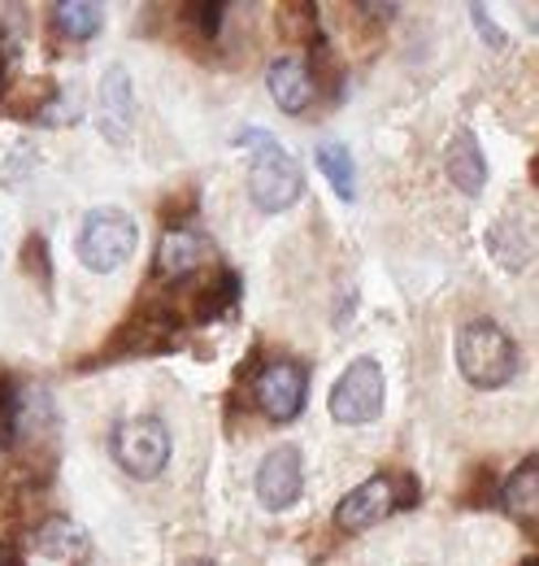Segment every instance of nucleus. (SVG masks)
<instances>
[{"mask_svg": "<svg viewBox=\"0 0 539 566\" xmlns=\"http://www.w3.org/2000/svg\"><path fill=\"white\" fill-rule=\"evenodd\" d=\"M361 13H370V18H392L397 13V4H357Z\"/></svg>", "mask_w": 539, "mask_h": 566, "instance_id": "23", "label": "nucleus"}, {"mask_svg": "<svg viewBox=\"0 0 539 566\" xmlns=\"http://www.w3.org/2000/svg\"><path fill=\"white\" fill-rule=\"evenodd\" d=\"M53 18H57V31L66 40H92L101 31V22H105V9L87 4V0H66V4L53 9Z\"/></svg>", "mask_w": 539, "mask_h": 566, "instance_id": "18", "label": "nucleus"}, {"mask_svg": "<svg viewBox=\"0 0 539 566\" xmlns=\"http://www.w3.org/2000/svg\"><path fill=\"white\" fill-rule=\"evenodd\" d=\"M235 301H240V280H235V271H231V266H213L209 280L192 292V318L213 323V318L231 314Z\"/></svg>", "mask_w": 539, "mask_h": 566, "instance_id": "15", "label": "nucleus"}, {"mask_svg": "<svg viewBox=\"0 0 539 566\" xmlns=\"http://www.w3.org/2000/svg\"><path fill=\"white\" fill-rule=\"evenodd\" d=\"M175 332H179L175 310H166V305H139V314L118 332L114 354H161V349L175 345Z\"/></svg>", "mask_w": 539, "mask_h": 566, "instance_id": "11", "label": "nucleus"}, {"mask_svg": "<svg viewBox=\"0 0 539 566\" xmlns=\"http://www.w3.org/2000/svg\"><path fill=\"white\" fill-rule=\"evenodd\" d=\"M388 379L374 357H357L331 388V419L344 427H366L383 415Z\"/></svg>", "mask_w": 539, "mask_h": 566, "instance_id": "5", "label": "nucleus"}, {"mask_svg": "<svg viewBox=\"0 0 539 566\" xmlns=\"http://www.w3.org/2000/svg\"><path fill=\"white\" fill-rule=\"evenodd\" d=\"M253 397H257V406H262L266 419L292 423V419L305 410L309 375H305V366H296V361H270L266 370L257 375V384H253Z\"/></svg>", "mask_w": 539, "mask_h": 566, "instance_id": "7", "label": "nucleus"}, {"mask_svg": "<svg viewBox=\"0 0 539 566\" xmlns=\"http://www.w3.org/2000/svg\"><path fill=\"white\" fill-rule=\"evenodd\" d=\"M531 31H539V22H531Z\"/></svg>", "mask_w": 539, "mask_h": 566, "instance_id": "27", "label": "nucleus"}, {"mask_svg": "<svg viewBox=\"0 0 539 566\" xmlns=\"http://www.w3.org/2000/svg\"><path fill=\"white\" fill-rule=\"evenodd\" d=\"M444 170H448V179H453L466 197H478V192H483V184H487V161H483V148H478L471 127L453 132V140L444 148Z\"/></svg>", "mask_w": 539, "mask_h": 566, "instance_id": "13", "label": "nucleus"}, {"mask_svg": "<svg viewBox=\"0 0 539 566\" xmlns=\"http://www.w3.org/2000/svg\"><path fill=\"white\" fill-rule=\"evenodd\" d=\"M96 118H101V132L109 144H127L135 127V92H131V74L123 66H109L101 78V92H96Z\"/></svg>", "mask_w": 539, "mask_h": 566, "instance_id": "10", "label": "nucleus"}, {"mask_svg": "<svg viewBox=\"0 0 539 566\" xmlns=\"http://www.w3.org/2000/svg\"><path fill=\"white\" fill-rule=\"evenodd\" d=\"M188 13L197 18V27H201L204 35L213 40V35H218V27H222V13H226V4H192Z\"/></svg>", "mask_w": 539, "mask_h": 566, "instance_id": "20", "label": "nucleus"}, {"mask_svg": "<svg viewBox=\"0 0 539 566\" xmlns=\"http://www.w3.org/2000/svg\"><path fill=\"white\" fill-rule=\"evenodd\" d=\"M209 258H213V240L204 231H197V227H170L161 235V244H157V275L179 283L188 280V275H197V271H204Z\"/></svg>", "mask_w": 539, "mask_h": 566, "instance_id": "9", "label": "nucleus"}, {"mask_svg": "<svg viewBox=\"0 0 539 566\" xmlns=\"http://www.w3.org/2000/svg\"><path fill=\"white\" fill-rule=\"evenodd\" d=\"M179 566H218L213 558H188V563H179Z\"/></svg>", "mask_w": 539, "mask_h": 566, "instance_id": "24", "label": "nucleus"}, {"mask_svg": "<svg viewBox=\"0 0 539 566\" xmlns=\"http://www.w3.org/2000/svg\"><path fill=\"white\" fill-rule=\"evenodd\" d=\"M457 370L483 392L505 388L518 375V349H514L509 332L492 318H471L457 332Z\"/></svg>", "mask_w": 539, "mask_h": 566, "instance_id": "2", "label": "nucleus"}, {"mask_svg": "<svg viewBox=\"0 0 539 566\" xmlns=\"http://www.w3.org/2000/svg\"><path fill=\"white\" fill-rule=\"evenodd\" d=\"M266 87L283 114H300L314 101V78H309V66L300 57H278L266 71Z\"/></svg>", "mask_w": 539, "mask_h": 566, "instance_id": "12", "label": "nucleus"}, {"mask_svg": "<svg viewBox=\"0 0 539 566\" xmlns=\"http://www.w3.org/2000/svg\"><path fill=\"white\" fill-rule=\"evenodd\" d=\"M500 505L518 523H539V458H527L500 489Z\"/></svg>", "mask_w": 539, "mask_h": 566, "instance_id": "16", "label": "nucleus"}, {"mask_svg": "<svg viewBox=\"0 0 539 566\" xmlns=\"http://www.w3.org/2000/svg\"><path fill=\"white\" fill-rule=\"evenodd\" d=\"M114 458L135 480H157L170 467V431L152 415L127 419L114 431Z\"/></svg>", "mask_w": 539, "mask_h": 566, "instance_id": "6", "label": "nucleus"}, {"mask_svg": "<svg viewBox=\"0 0 539 566\" xmlns=\"http://www.w3.org/2000/svg\"><path fill=\"white\" fill-rule=\"evenodd\" d=\"M22 262H27V271H35V275H40V283H49V258H44V240H40V235H31V240H27Z\"/></svg>", "mask_w": 539, "mask_h": 566, "instance_id": "21", "label": "nucleus"}, {"mask_svg": "<svg viewBox=\"0 0 539 566\" xmlns=\"http://www.w3.org/2000/svg\"><path fill=\"white\" fill-rule=\"evenodd\" d=\"M35 549L44 554V558H57V563H87V554H92V536L78 527V523H70V518H44L40 527H35Z\"/></svg>", "mask_w": 539, "mask_h": 566, "instance_id": "14", "label": "nucleus"}, {"mask_svg": "<svg viewBox=\"0 0 539 566\" xmlns=\"http://www.w3.org/2000/svg\"><path fill=\"white\" fill-rule=\"evenodd\" d=\"M305 493V462H300V449L296 444H278L270 449L257 467V501L266 510H287L296 505Z\"/></svg>", "mask_w": 539, "mask_h": 566, "instance_id": "8", "label": "nucleus"}, {"mask_svg": "<svg viewBox=\"0 0 539 566\" xmlns=\"http://www.w3.org/2000/svg\"><path fill=\"white\" fill-rule=\"evenodd\" d=\"M531 184H536V188H539V157H536V161H531Z\"/></svg>", "mask_w": 539, "mask_h": 566, "instance_id": "25", "label": "nucleus"}, {"mask_svg": "<svg viewBox=\"0 0 539 566\" xmlns=\"http://www.w3.org/2000/svg\"><path fill=\"white\" fill-rule=\"evenodd\" d=\"M522 566H539V558H527V563H522Z\"/></svg>", "mask_w": 539, "mask_h": 566, "instance_id": "26", "label": "nucleus"}, {"mask_svg": "<svg viewBox=\"0 0 539 566\" xmlns=\"http://www.w3.org/2000/svg\"><path fill=\"white\" fill-rule=\"evenodd\" d=\"M0 566H27V563H22V554H18L13 545H4V541H0Z\"/></svg>", "mask_w": 539, "mask_h": 566, "instance_id": "22", "label": "nucleus"}, {"mask_svg": "<svg viewBox=\"0 0 539 566\" xmlns=\"http://www.w3.org/2000/svg\"><path fill=\"white\" fill-rule=\"evenodd\" d=\"M240 148H253V161H249V197L253 206L266 213L292 210L305 192V175H300V161L283 148V144L266 136L262 127H244L235 136Z\"/></svg>", "mask_w": 539, "mask_h": 566, "instance_id": "1", "label": "nucleus"}, {"mask_svg": "<svg viewBox=\"0 0 539 566\" xmlns=\"http://www.w3.org/2000/svg\"><path fill=\"white\" fill-rule=\"evenodd\" d=\"M471 18H474V27H478V35L487 40V49H492V53H505V35L496 31V22H492V13H487L483 4H471Z\"/></svg>", "mask_w": 539, "mask_h": 566, "instance_id": "19", "label": "nucleus"}, {"mask_svg": "<svg viewBox=\"0 0 539 566\" xmlns=\"http://www.w3.org/2000/svg\"><path fill=\"white\" fill-rule=\"evenodd\" d=\"M314 161L318 170L327 175V184L336 188L339 201H357V166H352V153L339 140H323L314 148Z\"/></svg>", "mask_w": 539, "mask_h": 566, "instance_id": "17", "label": "nucleus"}, {"mask_svg": "<svg viewBox=\"0 0 539 566\" xmlns=\"http://www.w3.org/2000/svg\"><path fill=\"white\" fill-rule=\"evenodd\" d=\"M418 501V480L413 475H374V480H366V484H357L352 493L344 496L336 505V523L344 532H366V527H374V523H383L388 514H397L404 505H413Z\"/></svg>", "mask_w": 539, "mask_h": 566, "instance_id": "4", "label": "nucleus"}, {"mask_svg": "<svg viewBox=\"0 0 539 566\" xmlns=\"http://www.w3.org/2000/svg\"><path fill=\"white\" fill-rule=\"evenodd\" d=\"M139 249V227L127 210L118 206H101L83 218L78 227V262L96 275H109L118 266H127Z\"/></svg>", "mask_w": 539, "mask_h": 566, "instance_id": "3", "label": "nucleus"}]
</instances>
